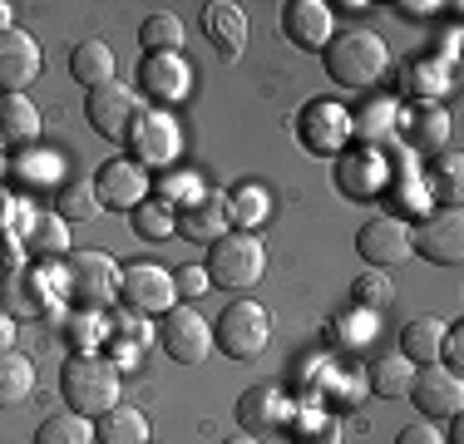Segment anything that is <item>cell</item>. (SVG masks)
<instances>
[{
	"mask_svg": "<svg viewBox=\"0 0 464 444\" xmlns=\"http://www.w3.org/2000/svg\"><path fill=\"white\" fill-rule=\"evenodd\" d=\"M351 296H356V306H361V311H381V306L395 296V286L385 282V272H375V266H371V272H361V276H356V292H351Z\"/></svg>",
	"mask_w": 464,
	"mask_h": 444,
	"instance_id": "b9f144b4",
	"label": "cell"
},
{
	"mask_svg": "<svg viewBox=\"0 0 464 444\" xmlns=\"http://www.w3.org/2000/svg\"><path fill=\"white\" fill-rule=\"evenodd\" d=\"M395 99H371L366 109H361V119H351V129H356V143H366V149H395Z\"/></svg>",
	"mask_w": 464,
	"mask_h": 444,
	"instance_id": "f546056e",
	"label": "cell"
},
{
	"mask_svg": "<svg viewBox=\"0 0 464 444\" xmlns=\"http://www.w3.org/2000/svg\"><path fill=\"white\" fill-rule=\"evenodd\" d=\"M64 296L80 311H104L109 302H119V262L109 252H70L64 257Z\"/></svg>",
	"mask_w": 464,
	"mask_h": 444,
	"instance_id": "5b68a950",
	"label": "cell"
},
{
	"mask_svg": "<svg viewBox=\"0 0 464 444\" xmlns=\"http://www.w3.org/2000/svg\"><path fill=\"white\" fill-rule=\"evenodd\" d=\"M5 203H10V198H5V193H0V213H5Z\"/></svg>",
	"mask_w": 464,
	"mask_h": 444,
	"instance_id": "11a10c76",
	"label": "cell"
},
{
	"mask_svg": "<svg viewBox=\"0 0 464 444\" xmlns=\"http://www.w3.org/2000/svg\"><path fill=\"white\" fill-rule=\"evenodd\" d=\"M15 169H20V178H25V183H50L60 163H54L50 153H35V149H25V153H20V163H15Z\"/></svg>",
	"mask_w": 464,
	"mask_h": 444,
	"instance_id": "ee69618b",
	"label": "cell"
},
{
	"mask_svg": "<svg viewBox=\"0 0 464 444\" xmlns=\"http://www.w3.org/2000/svg\"><path fill=\"white\" fill-rule=\"evenodd\" d=\"M70 74L84 89H104V84L119 80V60H114V50H109L104 40H80L70 50Z\"/></svg>",
	"mask_w": 464,
	"mask_h": 444,
	"instance_id": "d4e9b609",
	"label": "cell"
},
{
	"mask_svg": "<svg viewBox=\"0 0 464 444\" xmlns=\"http://www.w3.org/2000/svg\"><path fill=\"white\" fill-rule=\"evenodd\" d=\"M35 444H94V425L84 415H74V410H64V415L40 420Z\"/></svg>",
	"mask_w": 464,
	"mask_h": 444,
	"instance_id": "74e56055",
	"label": "cell"
},
{
	"mask_svg": "<svg viewBox=\"0 0 464 444\" xmlns=\"http://www.w3.org/2000/svg\"><path fill=\"white\" fill-rule=\"evenodd\" d=\"M411 252H420L435 266H459L464 262V217L459 213H430L411 227Z\"/></svg>",
	"mask_w": 464,
	"mask_h": 444,
	"instance_id": "2e32d148",
	"label": "cell"
},
{
	"mask_svg": "<svg viewBox=\"0 0 464 444\" xmlns=\"http://www.w3.org/2000/svg\"><path fill=\"white\" fill-rule=\"evenodd\" d=\"M356 252L375 266V272H385V266H401L405 257H415V252H411V222L395 217V213L366 217V222L356 227Z\"/></svg>",
	"mask_w": 464,
	"mask_h": 444,
	"instance_id": "7c38bea8",
	"label": "cell"
},
{
	"mask_svg": "<svg viewBox=\"0 0 464 444\" xmlns=\"http://www.w3.org/2000/svg\"><path fill=\"white\" fill-rule=\"evenodd\" d=\"M40 70H45L40 40L20 25L0 30V89H5V94H25V89L40 80Z\"/></svg>",
	"mask_w": 464,
	"mask_h": 444,
	"instance_id": "5bb4252c",
	"label": "cell"
},
{
	"mask_svg": "<svg viewBox=\"0 0 464 444\" xmlns=\"http://www.w3.org/2000/svg\"><path fill=\"white\" fill-rule=\"evenodd\" d=\"M272 213V198H267V188L262 183H237L227 193V222L237 232H252V227H262Z\"/></svg>",
	"mask_w": 464,
	"mask_h": 444,
	"instance_id": "d6a6232c",
	"label": "cell"
},
{
	"mask_svg": "<svg viewBox=\"0 0 464 444\" xmlns=\"http://www.w3.org/2000/svg\"><path fill=\"white\" fill-rule=\"evenodd\" d=\"M173 292H179V302L193 306L198 296H208V292H213V282H208V272L193 262V266H179V272H173Z\"/></svg>",
	"mask_w": 464,
	"mask_h": 444,
	"instance_id": "7bdbcfd3",
	"label": "cell"
},
{
	"mask_svg": "<svg viewBox=\"0 0 464 444\" xmlns=\"http://www.w3.org/2000/svg\"><path fill=\"white\" fill-rule=\"evenodd\" d=\"M292 400H286V391L277 381H262V385H247V391L237 395V425L242 435H277V430H286V420H292Z\"/></svg>",
	"mask_w": 464,
	"mask_h": 444,
	"instance_id": "9a60e30c",
	"label": "cell"
},
{
	"mask_svg": "<svg viewBox=\"0 0 464 444\" xmlns=\"http://www.w3.org/2000/svg\"><path fill=\"white\" fill-rule=\"evenodd\" d=\"M361 391H366V385H361V375L341 371L336 385H331V395H326V405L331 410H351V405H361Z\"/></svg>",
	"mask_w": 464,
	"mask_h": 444,
	"instance_id": "f6af8a7d",
	"label": "cell"
},
{
	"mask_svg": "<svg viewBox=\"0 0 464 444\" xmlns=\"http://www.w3.org/2000/svg\"><path fill=\"white\" fill-rule=\"evenodd\" d=\"M0 173H5V143H0Z\"/></svg>",
	"mask_w": 464,
	"mask_h": 444,
	"instance_id": "db71d44e",
	"label": "cell"
},
{
	"mask_svg": "<svg viewBox=\"0 0 464 444\" xmlns=\"http://www.w3.org/2000/svg\"><path fill=\"white\" fill-rule=\"evenodd\" d=\"M331 326H336V341H341V346H366V341H375V311L351 306V311H341Z\"/></svg>",
	"mask_w": 464,
	"mask_h": 444,
	"instance_id": "ab89813d",
	"label": "cell"
},
{
	"mask_svg": "<svg viewBox=\"0 0 464 444\" xmlns=\"http://www.w3.org/2000/svg\"><path fill=\"white\" fill-rule=\"evenodd\" d=\"M351 139H356V129H351L346 104H336V99H312V104H302V114H296V143H302L306 153H316V159H341V153L351 149Z\"/></svg>",
	"mask_w": 464,
	"mask_h": 444,
	"instance_id": "8992f818",
	"label": "cell"
},
{
	"mask_svg": "<svg viewBox=\"0 0 464 444\" xmlns=\"http://www.w3.org/2000/svg\"><path fill=\"white\" fill-rule=\"evenodd\" d=\"M139 44L149 54H179L183 50V20L173 15V10H153L139 25Z\"/></svg>",
	"mask_w": 464,
	"mask_h": 444,
	"instance_id": "d590c367",
	"label": "cell"
},
{
	"mask_svg": "<svg viewBox=\"0 0 464 444\" xmlns=\"http://www.w3.org/2000/svg\"><path fill=\"white\" fill-rule=\"evenodd\" d=\"M450 129L455 124H450V114L440 104H411L395 114V139L415 159H440L450 149Z\"/></svg>",
	"mask_w": 464,
	"mask_h": 444,
	"instance_id": "8fae6325",
	"label": "cell"
},
{
	"mask_svg": "<svg viewBox=\"0 0 464 444\" xmlns=\"http://www.w3.org/2000/svg\"><path fill=\"white\" fill-rule=\"evenodd\" d=\"M124 143H129V163H139V169L149 173V169H169V163L179 159L183 133H179V119L149 104V109L134 119V129H129Z\"/></svg>",
	"mask_w": 464,
	"mask_h": 444,
	"instance_id": "ba28073f",
	"label": "cell"
},
{
	"mask_svg": "<svg viewBox=\"0 0 464 444\" xmlns=\"http://www.w3.org/2000/svg\"><path fill=\"white\" fill-rule=\"evenodd\" d=\"M420 178H425L430 203H440L445 213H455L459 198H464V163H459V153L445 149L440 159H430V169H420Z\"/></svg>",
	"mask_w": 464,
	"mask_h": 444,
	"instance_id": "cb8c5ba5",
	"label": "cell"
},
{
	"mask_svg": "<svg viewBox=\"0 0 464 444\" xmlns=\"http://www.w3.org/2000/svg\"><path fill=\"white\" fill-rule=\"evenodd\" d=\"M129 217H134V232H139L143 242H163V237H173V232H179V213H173L169 203H159L153 193L143 198Z\"/></svg>",
	"mask_w": 464,
	"mask_h": 444,
	"instance_id": "8d00e7d4",
	"label": "cell"
},
{
	"mask_svg": "<svg viewBox=\"0 0 464 444\" xmlns=\"http://www.w3.org/2000/svg\"><path fill=\"white\" fill-rule=\"evenodd\" d=\"M159 346L169 361H179V365H203L208 361V351H213V321H203V311L198 306H188L179 302L173 311H163V321H159Z\"/></svg>",
	"mask_w": 464,
	"mask_h": 444,
	"instance_id": "52a82bcc",
	"label": "cell"
},
{
	"mask_svg": "<svg viewBox=\"0 0 464 444\" xmlns=\"http://www.w3.org/2000/svg\"><path fill=\"white\" fill-rule=\"evenodd\" d=\"M411 405L420 410V420L440 425V420L459 415V405H464V381H459V375H450L445 365H420V371H415V385H411Z\"/></svg>",
	"mask_w": 464,
	"mask_h": 444,
	"instance_id": "e0dca14e",
	"label": "cell"
},
{
	"mask_svg": "<svg viewBox=\"0 0 464 444\" xmlns=\"http://www.w3.org/2000/svg\"><path fill=\"white\" fill-rule=\"evenodd\" d=\"M143 94L129 84H104V89H90V99H84V119H90V129L99 133V139L109 143H124L129 129H134V119L143 114Z\"/></svg>",
	"mask_w": 464,
	"mask_h": 444,
	"instance_id": "9c48e42d",
	"label": "cell"
},
{
	"mask_svg": "<svg viewBox=\"0 0 464 444\" xmlns=\"http://www.w3.org/2000/svg\"><path fill=\"white\" fill-rule=\"evenodd\" d=\"M272 341V316L262 302H252V296H237V302H227V311L213 321V346L227 355V361H252V355H262Z\"/></svg>",
	"mask_w": 464,
	"mask_h": 444,
	"instance_id": "277c9868",
	"label": "cell"
},
{
	"mask_svg": "<svg viewBox=\"0 0 464 444\" xmlns=\"http://www.w3.org/2000/svg\"><path fill=\"white\" fill-rule=\"evenodd\" d=\"M30 391H35V365H30V355L5 351L0 355V410L25 405Z\"/></svg>",
	"mask_w": 464,
	"mask_h": 444,
	"instance_id": "836d02e7",
	"label": "cell"
},
{
	"mask_svg": "<svg viewBox=\"0 0 464 444\" xmlns=\"http://www.w3.org/2000/svg\"><path fill=\"white\" fill-rule=\"evenodd\" d=\"M208 188H203V178L198 173H188V169H173V173H163L159 178V203H169L173 213H179V208H188V203H198V198H203Z\"/></svg>",
	"mask_w": 464,
	"mask_h": 444,
	"instance_id": "f35d334b",
	"label": "cell"
},
{
	"mask_svg": "<svg viewBox=\"0 0 464 444\" xmlns=\"http://www.w3.org/2000/svg\"><path fill=\"white\" fill-rule=\"evenodd\" d=\"M179 232H183L188 242H203V247H213L223 232H232V222H227V193H213V188H208L198 203L179 208Z\"/></svg>",
	"mask_w": 464,
	"mask_h": 444,
	"instance_id": "44dd1931",
	"label": "cell"
},
{
	"mask_svg": "<svg viewBox=\"0 0 464 444\" xmlns=\"http://www.w3.org/2000/svg\"><path fill=\"white\" fill-rule=\"evenodd\" d=\"M395 10H405V15H415V20H425V15H435V10H445V5H435V0H401Z\"/></svg>",
	"mask_w": 464,
	"mask_h": 444,
	"instance_id": "c3c4849f",
	"label": "cell"
},
{
	"mask_svg": "<svg viewBox=\"0 0 464 444\" xmlns=\"http://www.w3.org/2000/svg\"><path fill=\"white\" fill-rule=\"evenodd\" d=\"M459 80V60H445V54H420V60L405 64V89L420 99V104H435L440 94H450Z\"/></svg>",
	"mask_w": 464,
	"mask_h": 444,
	"instance_id": "603a6c76",
	"label": "cell"
},
{
	"mask_svg": "<svg viewBox=\"0 0 464 444\" xmlns=\"http://www.w3.org/2000/svg\"><path fill=\"white\" fill-rule=\"evenodd\" d=\"M203 272H208V282H213V292H247V286H257L262 272H267V247H262L252 232L232 227L208 247Z\"/></svg>",
	"mask_w": 464,
	"mask_h": 444,
	"instance_id": "3957f363",
	"label": "cell"
},
{
	"mask_svg": "<svg viewBox=\"0 0 464 444\" xmlns=\"http://www.w3.org/2000/svg\"><path fill=\"white\" fill-rule=\"evenodd\" d=\"M119 302L134 311V316H163V311H173L179 306L173 272H163L159 262H129L119 272Z\"/></svg>",
	"mask_w": 464,
	"mask_h": 444,
	"instance_id": "30bf717a",
	"label": "cell"
},
{
	"mask_svg": "<svg viewBox=\"0 0 464 444\" xmlns=\"http://www.w3.org/2000/svg\"><path fill=\"white\" fill-rule=\"evenodd\" d=\"M415 371L420 365H411L405 355H381V361H371V391L381 400H401V395H411Z\"/></svg>",
	"mask_w": 464,
	"mask_h": 444,
	"instance_id": "e575fe53",
	"label": "cell"
},
{
	"mask_svg": "<svg viewBox=\"0 0 464 444\" xmlns=\"http://www.w3.org/2000/svg\"><path fill=\"white\" fill-rule=\"evenodd\" d=\"M10 15H15V5H10V0H0V30H10Z\"/></svg>",
	"mask_w": 464,
	"mask_h": 444,
	"instance_id": "816d5d0a",
	"label": "cell"
},
{
	"mask_svg": "<svg viewBox=\"0 0 464 444\" xmlns=\"http://www.w3.org/2000/svg\"><path fill=\"white\" fill-rule=\"evenodd\" d=\"M385 178H391V153H385V149H366V143H356V149H346L336 159V188L346 198H356V203L381 198L385 193Z\"/></svg>",
	"mask_w": 464,
	"mask_h": 444,
	"instance_id": "4fadbf2b",
	"label": "cell"
},
{
	"mask_svg": "<svg viewBox=\"0 0 464 444\" xmlns=\"http://www.w3.org/2000/svg\"><path fill=\"white\" fill-rule=\"evenodd\" d=\"M445 425H450V430H445V444H464V420H459V415H450Z\"/></svg>",
	"mask_w": 464,
	"mask_h": 444,
	"instance_id": "f907efd6",
	"label": "cell"
},
{
	"mask_svg": "<svg viewBox=\"0 0 464 444\" xmlns=\"http://www.w3.org/2000/svg\"><path fill=\"white\" fill-rule=\"evenodd\" d=\"M203 35L213 40V50L223 54V60H237V54L247 50V10L232 5V0H213V5L203 10Z\"/></svg>",
	"mask_w": 464,
	"mask_h": 444,
	"instance_id": "7402d4cb",
	"label": "cell"
},
{
	"mask_svg": "<svg viewBox=\"0 0 464 444\" xmlns=\"http://www.w3.org/2000/svg\"><path fill=\"white\" fill-rule=\"evenodd\" d=\"M331 5L326 0H286L282 5V35L296 44V50H326V40L336 35V25H331Z\"/></svg>",
	"mask_w": 464,
	"mask_h": 444,
	"instance_id": "ffe728a7",
	"label": "cell"
},
{
	"mask_svg": "<svg viewBox=\"0 0 464 444\" xmlns=\"http://www.w3.org/2000/svg\"><path fill=\"white\" fill-rule=\"evenodd\" d=\"M445 326L450 321H435V316H415L401 326V355L411 365H435L440 361V341H445Z\"/></svg>",
	"mask_w": 464,
	"mask_h": 444,
	"instance_id": "83f0119b",
	"label": "cell"
},
{
	"mask_svg": "<svg viewBox=\"0 0 464 444\" xmlns=\"http://www.w3.org/2000/svg\"><path fill=\"white\" fill-rule=\"evenodd\" d=\"M395 444H445V435H440L430 420H415V425H405L401 435H395Z\"/></svg>",
	"mask_w": 464,
	"mask_h": 444,
	"instance_id": "7dc6e473",
	"label": "cell"
},
{
	"mask_svg": "<svg viewBox=\"0 0 464 444\" xmlns=\"http://www.w3.org/2000/svg\"><path fill=\"white\" fill-rule=\"evenodd\" d=\"M322 64L331 74V84L341 89H371L391 74V50L375 30H341V35L326 40Z\"/></svg>",
	"mask_w": 464,
	"mask_h": 444,
	"instance_id": "6da1fadb",
	"label": "cell"
},
{
	"mask_svg": "<svg viewBox=\"0 0 464 444\" xmlns=\"http://www.w3.org/2000/svg\"><path fill=\"white\" fill-rule=\"evenodd\" d=\"M94 193L99 208H114V213H134V208L149 198V173L129 159H109L104 169L94 173Z\"/></svg>",
	"mask_w": 464,
	"mask_h": 444,
	"instance_id": "d6986e66",
	"label": "cell"
},
{
	"mask_svg": "<svg viewBox=\"0 0 464 444\" xmlns=\"http://www.w3.org/2000/svg\"><path fill=\"white\" fill-rule=\"evenodd\" d=\"M223 444H262L257 435H232V439H223Z\"/></svg>",
	"mask_w": 464,
	"mask_h": 444,
	"instance_id": "f5cc1de1",
	"label": "cell"
},
{
	"mask_svg": "<svg viewBox=\"0 0 464 444\" xmlns=\"http://www.w3.org/2000/svg\"><path fill=\"white\" fill-rule=\"evenodd\" d=\"M0 286H5V292H0V311H5V316H40V311H45V296L40 292H30V286H35V276H30V266H5V272H0Z\"/></svg>",
	"mask_w": 464,
	"mask_h": 444,
	"instance_id": "4dcf8cb0",
	"label": "cell"
},
{
	"mask_svg": "<svg viewBox=\"0 0 464 444\" xmlns=\"http://www.w3.org/2000/svg\"><path fill=\"white\" fill-rule=\"evenodd\" d=\"M435 365H445L450 375L464 371V326H445V341H440V361Z\"/></svg>",
	"mask_w": 464,
	"mask_h": 444,
	"instance_id": "bcb514c9",
	"label": "cell"
},
{
	"mask_svg": "<svg viewBox=\"0 0 464 444\" xmlns=\"http://www.w3.org/2000/svg\"><path fill=\"white\" fill-rule=\"evenodd\" d=\"M94 444H149V415L119 400L114 410L94 420Z\"/></svg>",
	"mask_w": 464,
	"mask_h": 444,
	"instance_id": "4316f807",
	"label": "cell"
},
{
	"mask_svg": "<svg viewBox=\"0 0 464 444\" xmlns=\"http://www.w3.org/2000/svg\"><path fill=\"white\" fill-rule=\"evenodd\" d=\"M50 213H60L64 222H90V217H99L104 208H99L94 178H64V183L54 188V208H50Z\"/></svg>",
	"mask_w": 464,
	"mask_h": 444,
	"instance_id": "1f68e13d",
	"label": "cell"
},
{
	"mask_svg": "<svg viewBox=\"0 0 464 444\" xmlns=\"http://www.w3.org/2000/svg\"><path fill=\"white\" fill-rule=\"evenodd\" d=\"M104 316L99 311H80V316H70V341H74V355H94V346L104 341Z\"/></svg>",
	"mask_w": 464,
	"mask_h": 444,
	"instance_id": "60d3db41",
	"label": "cell"
},
{
	"mask_svg": "<svg viewBox=\"0 0 464 444\" xmlns=\"http://www.w3.org/2000/svg\"><path fill=\"white\" fill-rule=\"evenodd\" d=\"M60 395L74 415L99 420L119 405V365H109L104 355H70L60 371Z\"/></svg>",
	"mask_w": 464,
	"mask_h": 444,
	"instance_id": "7a4b0ae2",
	"label": "cell"
},
{
	"mask_svg": "<svg viewBox=\"0 0 464 444\" xmlns=\"http://www.w3.org/2000/svg\"><path fill=\"white\" fill-rule=\"evenodd\" d=\"M40 139V109L30 94H0V143H30Z\"/></svg>",
	"mask_w": 464,
	"mask_h": 444,
	"instance_id": "484cf974",
	"label": "cell"
},
{
	"mask_svg": "<svg viewBox=\"0 0 464 444\" xmlns=\"http://www.w3.org/2000/svg\"><path fill=\"white\" fill-rule=\"evenodd\" d=\"M5 351H15V316L0 311V355H5Z\"/></svg>",
	"mask_w": 464,
	"mask_h": 444,
	"instance_id": "681fc988",
	"label": "cell"
},
{
	"mask_svg": "<svg viewBox=\"0 0 464 444\" xmlns=\"http://www.w3.org/2000/svg\"><path fill=\"white\" fill-rule=\"evenodd\" d=\"M188 89H193V70H188L183 54H143V64H139L143 104H149V99H153V109L179 104V99H188Z\"/></svg>",
	"mask_w": 464,
	"mask_h": 444,
	"instance_id": "ac0fdd59",
	"label": "cell"
},
{
	"mask_svg": "<svg viewBox=\"0 0 464 444\" xmlns=\"http://www.w3.org/2000/svg\"><path fill=\"white\" fill-rule=\"evenodd\" d=\"M25 252L30 257H45V262H64L70 257V222L60 213H40L25 232Z\"/></svg>",
	"mask_w": 464,
	"mask_h": 444,
	"instance_id": "f1b7e54d",
	"label": "cell"
}]
</instances>
